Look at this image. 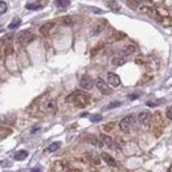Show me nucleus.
Returning <instances> with one entry per match:
<instances>
[{"instance_id": "9", "label": "nucleus", "mask_w": 172, "mask_h": 172, "mask_svg": "<svg viewBox=\"0 0 172 172\" xmlns=\"http://www.w3.org/2000/svg\"><path fill=\"white\" fill-rule=\"evenodd\" d=\"M53 26H54V23H53V21L44 24V25L41 26V28H40V33L44 34V36H48V34H49V32L53 29Z\"/></svg>"}, {"instance_id": "17", "label": "nucleus", "mask_w": 172, "mask_h": 172, "mask_svg": "<svg viewBox=\"0 0 172 172\" xmlns=\"http://www.w3.org/2000/svg\"><path fill=\"white\" fill-rule=\"evenodd\" d=\"M60 146H61L60 142H54V143L49 144V147L46 148V151H48V152H54V151H57V150L60 148Z\"/></svg>"}, {"instance_id": "23", "label": "nucleus", "mask_w": 172, "mask_h": 172, "mask_svg": "<svg viewBox=\"0 0 172 172\" xmlns=\"http://www.w3.org/2000/svg\"><path fill=\"white\" fill-rule=\"evenodd\" d=\"M8 10V7H7V4L4 3V2H0V15H3V13H6Z\"/></svg>"}, {"instance_id": "30", "label": "nucleus", "mask_w": 172, "mask_h": 172, "mask_svg": "<svg viewBox=\"0 0 172 172\" xmlns=\"http://www.w3.org/2000/svg\"><path fill=\"white\" fill-rule=\"evenodd\" d=\"M138 97H139L138 94H132V95H130V97H129V98H130V99H136Z\"/></svg>"}, {"instance_id": "5", "label": "nucleus", "mask_w": 172, "mask_h": 172, "mask_svg": "<svg viewBox=\"0 0 172 172\" xmlns=\"http://www.w3.org/2000/svg\"><path fill=\"white\" fill-rule=\"evenodd\" d=\"M79 86H81L83 90H90V89H93V86H94V81H93V78L90 76L85 74V76H82L81 79H79Z\"/></svg>"}, {"instance_id": "2", "label": "nucleus", "mask_w": 172, "mask_h": 172, "mask_svg": "<svg viewBox=\"0 0 172 172\" xmlns=\"http://www.w3.org/2000/svg\"><path fill=\"white\" fill-rule=\"evenodd\" d=\"M134 122H135V119H134L132 115L123 118L122 121L119 122V129H121V131H123V132H129L131 130L132 125H134Z\"/></svg>"}, {"instance_id": "24", "label": "nucleus", "mask_w": 172, "mask_h": 172, "mask_svg": "<svg viewBox=\"0 0 172 172\" xmlns=\"http://www.w3.org/2000/svg\"><path fill=\"white\" fill-rule=\"evenodd\" d=\"M119 106H121V102H119V101H115V102L109 103V106L106 109H114V107H119Z\"/></svg>"}, {"instance_id": "18", "label": "nucleus", "mask_w": 172, "mask_h": 172, "mask_svg": "<svg viewBox=\"0 0 172 172\" xmlns=\"http://www.w3.org/2000/svg\"><path fill=\"white\" fill-rule=\"evenodd\" d=\"M20 24H21V20L19 19V17H16V19H13V20L11 21V24L8 25V28H10V29H16Z\"/></svg>"}, {"instance_id": "14", "label": "nucleus", "mask_w": 172, "mask_h": 172, "mask_svg": "<svg viewBox=\"0 0 172 172\" xmlns=\"http://www.w3.org/2000/svg\"><path fill=\"white\" fill-rule=\"evenodd\" d=\"M26 156H28V151H25V150H20V151H17L15 154V159H16V160H24Z\"/></svg>"}, {"instance_id": "32", "label": "nucleus", "mask_w": 172, "mask_h": 172, "mask_svg": "<svg viewBox=\"0 0 172 172\" xmlns=\"http://www.w3.org/2000/svg\"><path fill=\"white\" fill-rule=\"evenodd\" d=\"M30 172H41V170H40V168H33Z\"/></svg>"}, {"instance_id": "10", "label": "nucleus", "mask_w": 172, "mask_h": 172, "mask_svg": "<svg viewBox=\"0 0 172 172\" xmlns=\"http://www.w3.org/2000/svg\"><path fill=\"white\" fill-rule=\"evenodd\" d=\"M150 119H151V114L150 113H140L138 115V121L142 123V125H147V123L150 122Z\"/></svg>"}, {"instance_id": "6", "label": "nucleus", "mask_w": 172, "mask_h": 172, "mask_svg": "<svg viewBox=\"0 0 172 172\" xmlns=\"http://www.w3.org/2000/svg\"><path fill=\"white\" fill-rule=\"evenodd\" d=\"M33 38H34V36L32 34L30 30H23V32L19 34V41L21 44H28V42L32 41Z\"/></svg>"}, {"instance_id": "21", "label": "nucleus", "mask_w": 172, "mask_h": 172, "mask_svg": "<svg viewBox=\"0 0 172 172\" xmlns=\"http://www.w3.org/2000/svg\"><path fill=\"white\" fill-rule=\"evenodd\" d=\"M26 10H41L42 6H40V4H36V3H29L26 4Z\"/></svg>"}, {"instance_id": "8", "label": "nucleus", "mask_w": 172, "mask_h": 172, "mask_svg": "<svg viewBox=\"0 0 172 172\" xmlns=\"http://www.w3.org/2000/svg\"><path fill=\"white\" fill-rule=\"evenodd\" d=\"M42 110L45 113H54L56 111V102L53 99H49V101H46L45 103L42 105Z\"/></svg>"}, {"instance_id": "7", "label": "nucleus", "mask_w": 172, "mask_h": 172, "mask_svg": "<svg viewBox=\"0 0 172 172\" xmlns=\"http://www.w3.org/2000/svg\"><path fill=\"white\" fill-rule=\"evenodd\" d=\"M107 83L113 87H118L121 85V78H119V76L115 73H109L107 74Z\"/></svg>"}, {"instance_id": "28", "label": "nucleus", "mask_w": 172, "mask_h": 172, "mask_svg": "<svg viewBox=\"0 0 172 172\" xmlns=\"http://www.w3.org/2000/svg\"><path fill=\"white\" fill-rule=\"evenodd\" d=\"M113 127H114V125H113V123H110V125H106V126H105V130L109 131V130H111Z\"/></svg>"}, {"instance_id": "27", "label": "nucleus", "mask_w": 172, "mask_h": 172, "mask_svg": "<svg viewBox=\"0 0 172 172\" xmlns=\"http://www.w3.org/2000/svg\"><path fill=\"white\" fill-rule=\"evenodd\" d=\"M167 118L172 119V106H171V107H168V110H167Z\"/></svg>"}, {"instance_id": "25", "label": "nucleus", "mask_w": 172, "mask_h": 172, "mask_svg": "<svg viewBox=\"0 0 172 172\" xmlns=\"http://www.w3.org/2000/svg\"><path fill=\"white\" fill-rule=\"evenodd\" d=\"M62 23L65 25H73V20H72V17H64L62 19Z\"/></svg>"}, {"instance_id": "4", "label": "nucleus", "mask_w": 172, "mask_h": 172, "mask_svg": "<svg viewBox=\"0 0 172 172\" xmlns=\"http://www.w3.org/2000/svg\"><path fill=\"white\" fill-rule=\"evenodd\" d=\"M95 85H97L98 90L102 93L103 95H110V94H111V87H110L109 83H106L102 78H98V79H97V81H95Z\"/></svg>"}, {"instance_id": "31", "label": "nucleus", "mask_w": 172, "mask_h": 172, "mask_svg": "<svg viewBox=\"0 0 172 172\" xmlns=\"http://www.w3.org/2000/svg\"><path fill=\"white\" fill-rule=\"evenodd\" d=\"M91 11H93V12H95V13H102V11H101V10H97V8H93Z\"/></svg>"}, {"instance_id": "1", "label": "nucleus", "mask_w": 172, "mask_h": 172, "mask_svg": "<svg viewBox=\"0 0 172 172\" xmlns=\"http://www.w3.org/2000/svg\"><path fill=\"white\" fill-rule=\"evenodd\" d=\"M66 102L73 103L74 106H77V107H86V106L90 103V95L86 94L85 91L76 90L70 95L66 97Z\"/></svg>"}, {"instance_id": "16", "label": "nucleus", "mask_w": 172, "mask_h": 172, "mask_svg": "<svg viewBox=\"0 0 172 172\" xmlns=\"http://www.w3.org/2000/svg\"><path fill=\"white\" fill-rule=\"evenodd\" d=\"M54 4L58 8H66L70 4V2L69 0H54Z\"/></svg>"}, {"instance_id": "12", "label": "nucleus", "mask_w": 172, "mask_h": 172, "mask_svg": "<svg viewBox=\"0 0 172 172\" xmlns=\"http://www.w3.org/2000/svg\"><path fill=\"white\" fill-rule=\"evenodd\" d=\"M101 140H102L103 144H106L109 148H113L114 147V142H113V139L110 138V136H107V135H101Z\"/></svg>"}, {"instance_id": "26", "label": "nucleus", "mask_w": 172, "mask_h": 172, "mask_svg": "<svg viewBox=\"0 0 172 172\" xmlns=\"http://www.w3.org/2000/svg\"><path fill=\"white\" fill-rule=\"evenodd\" d=\"M102 29H103V26H102V25H97V28L94 29V32H93V34H98Z\"/></svg>"}, {"instance_id": "22", "label": "nucleus", "mask_w": 172, "mask_h": 172, "mask_svg": "<svg viewBox=\"0 0 172 172\" xmlns=\"http://www.w3.org/2000/svg\"><path fill=\"white\" fill-rule=\"evenodd\" d=\"M90 121H91L93 123H97V122L102 121V115H99V114H94V115L90 117Z\"/></svg>"}, {"instance_id": "15", "label": "nucleus", "mask_w": 172, "mask_h": 172, "mask_svg": "<svg viewBox=\"0 0 172 172\" xmlns=\"http://www.w3.org/2000/svg\"><path fill=\"white\" fill-rule=\"evenodd\" d=\"M101 156H102V159H103V160H105L106 163H107L109 166H115V160H114V159H113L111 156H110L109 154L103 152V154H102V155H101Z\"/></svg>"}, {"instance_id": "19", "label": "nucleus", "mask_w": 172, "mask_h": 172, "mask_svg": "<svg viewBox=\"0 0 172 172\" xmlns=\"http://www.w3.org/2000/svg\"><path fill=\"white\" fill-rule=\"evenodd\" d=\"M107 4H109V8L111 11H114V12H119V11H121V6H118L117 2H109Z\"/></svg>"}, {"instance_id": "13", "label": "nucleus", "mask_w": 172, "mask_h": 172, "mask_svg": "<svg viewBox=\"0 0 172 172\" xmlns=\"http://www.w3.org/2000/svg\"><path fill=\"white\" fill-rule=\"evenodd\" d=\"M136 50V48L134 46V45H127V46H125L122 49V53L121 54H123V56H130V54H132Z\"/></svg>"}, {"instance_id": "11", "label": "nucleus", "mask_w": 172, "mask_h": 172, "mask_svg": "<svg viewBox=\"0 0 172 172\" xmlns=\"http://www.w3.org/2000/svg\"><path fill=\"white\" fill-rule=\"evenodd\" d=\"M111 62H113V65H115V66L123 65V64L126 62V56L121 54V56H117V57H114V58L111 60Z\"/></svg>"}, {"instance_id": "29", "label": "nucleus", "mask_w": 172, "mask_h": 172, "mask_svg": "<svg viewBox=\"0 0 172 172\" xmlns=\"http://www.w3.org/2000/svg\"><path fill=\"white\" fill-rule=\"evenodd\" d=\"M11 53H12V46H7V49H6V56L11 54Z\"/></svg>"}, {"instance_id": "3", "label": "nucleus", "mask_w": 172, "mask_h": 172, "mask_svg": "<svg viewBox=\"0 0 172 172\" xmlns=\"http://www.w3.org/2000/svg\"><path fill=\"white\" fill-rule=\"evenodd\" d=\"M139 11L144 13V15H147L150 17H152V19H158V20H160V15L158 13V11L155 10V7H152V6H142V7H139Z\"/></svg>"}, {"instance_id": "20", "label": "nucleus", "mask_w": 172, "mask_h": 172, "mask_svg": "<svg viewBox=\"0 0 172 172\" xmlns=\"http://www.w3.org/2000/svg\"><path fill=\"white\" fill-rule=\"evenodd\" d=\"M139 2L140 0H127V4H129V7L131 8V10H136L138 6H140Z\"/></svg>"}]
</instances>
